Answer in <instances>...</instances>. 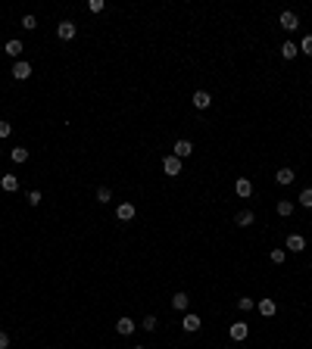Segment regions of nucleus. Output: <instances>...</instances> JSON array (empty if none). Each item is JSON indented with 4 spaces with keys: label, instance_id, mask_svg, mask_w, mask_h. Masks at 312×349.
Masks as SVG:
<instances>
[{
    "label": "nucleus",
    "instance_id": "obj_1",
    "mask_svg": "<svg viewBox=\"0 0 312 349\" xmlns=\"http://www.w3.org/2000/svg\"><path fill=\"white\" fill-rule=\"evenodd\" d=\"M75 35H78V28H75L72 19H63L60 25H56V38H60V41H72Z\"/></svg>",
    "mask_w": 312,
    "mask_h": 349
},
{
    "label": "nucleus",
    "instance_id": "obj_2",
    "mask_svg": "<svg viewBox=\"0 0 312 349\" xmlns=\"http://www.w3.org/2000/svg\"><path fill=\"white\" fill-rule=\"evenodd\" d=\"M10 75H13L16 81H25V78H31V63H25V59H19V63L13 66V72H10Z\"/></svg>",
    "mask_w": 312,
    "mask_h": 349
},
{
    "label": "nucleus",
    "instance_id": "obj_3",
    "mask_svg": "<svg viewBox=\"0 0 312 349\" xmlns=\"http://www.w3.org/2000/svg\"><path fill=\"white\" fill-rule=\"evenodd\" d=\"M134 215H138L134 203H119V206H116V218H119V221H131Z\"/></svg>",
    "mask_w": 312,
    "mask_h": 349
},
{
    "label": "nucleus",
    "instance_id": "obj_4",
    "mask_svg": "<svg viewBox=\"0 0 312 349\" xmlns=\"http://www.w3.org/2000/svg\"><path fill=\"white\" fill-rule=\"evenodd\" d=\"M193 106H197L200 109V113H203V109H209V106H213V93H209V91H197V93H193Z\"/></svg>",
    "mask_w": 312,
    "mask_h": 349
},
{
    "label": "nucleus",
    "instance_id": "obj_5",
    "mask_svg": "<svg viewBox=\"0 0 312 349\" xmlns=\"http://www.w3.org/2000/svg\"><path fill=\"white\" fill-rule=\"evenodd\" d=\"M234 193H238L240 200L253 197V184H250V178H238V181H234Z\"/></svg>",
    "mask_w": 312,
    "mask_h": 349
},
{
    "label": "nucleus",
    "instance_id": "obj_6",
    "mask_svg": "<svg viewBox=\"0 0 312 349\" xmlns=\"http://www.w3.org/2000/svg\"><path fill=\"white\" fill-rule=\"evenodd\" d=\"M284 250H290V253H303V250H306V237H303V234H290V237H288V243H284Z\"/></svg>",
    "mask_w": 312,
    "mask_h": 349
},
{
    "label": "nucleus",
    "instance_id": "obj_7",
    "mask_svg": "<svg viewBox=\"0 0 312 349\" xmlns=\"http://www.w3.org/2000/svg\"><path fill=\"white\" fill-rule=\"evenodd\" d=\"M163 172L172 175V178L181 175V159H178V156H166V159H163Z\"/></svg>",
    "mask_w": 312,
    "mask_h": 349
},
{
    "label": "nucleus",
    "instance_id": "obj_8",
    "mask_svg": "<svg viewBox=\"0 0 312 349\" xmlns=\"http://www.w3.org/2000/svg\"><path fill=\"white\" fill-rule=\"evenodd\" d=\"M247 337H250V327H247V321H234V325H231V340H238V343H243Z\"/></svg>",
    "mask_w": 312,
    "mask_h": 349
},
{
    "label": "nucleus",
    "instance_id": "obj_9",
    "mask_svg": "<svg viewBox=\"0 0 312 349\" xmlns=\"http://www.w3.org/2000/svg\"><path fill=\"white\" fill-rule=\"evenodd\" d=\"M134 330H138V325H134L131 318H119V321H116V334H122V337H131Z\"/></svg>",
    "mask_w": 312,
    "mask_h": 349
},
{
    "label": "nucleus",
    "instance_id": "obj_10",
    "mask_svg": "<svg viewBox=\"0 0 312 349\" xmlns=\"http://www.w3.org/2000/svg\"><path fill=\"white\" fill-rule=\"evenodd\" d=\"M172 150H175L172 156H178V159H188L191 153H193V143H191V140H175V147H172Z\"/></svg>",
    "mask_w": 312,
    "mask_h": 349
},
{
    "label": "nucleus",
    "instance_id": "obj_11",
    "mask_svg": "<svg viewBox=\"0 0 312 349\" xmlns=\"http://www.w3.org/2000/svg\"><path fill=\"white\" fill-rule=\"evenodd\" d=\"M200 325H203V321H200V315H184V318H181V327L188 330V334H197Z\"/></svg>",
    "mask_w": 312,
    "mask_h": 349
},
{
    "label": "nucleus",
    "instance_id": "obj_12",
    "mask_svg": "<svg viewBox=\"0 0 312 349\" xmlns=\"http://www.w3.org/2000/svg\"><path fill=\"white\" fill-rule=\"evenodd\" d=\"M256 309H259V315H263V318H272V315L278 312V302H275V300H259Z\"/></svg>",
    "mask_w": 312,
    "mask_h": 349
},
{
    "label": "nucleus",
    "instance_id": "obj_13",
    "mask_svg": "<svg viewBox=\"0 0 312 349\" xmlns=\"http://www.w3.org/2000/svg\"><path fill=\"white\" fill-rule=\"evenodd\" d=\"M0 190H3V193H16V190H19V178H16V175H3V178H0Z\"/></svg>",
    "mask_w": 312,
    "mask_h": 349
},
{
    "label": "nucleus",
    "instance_id": "obj_14",
    "mask_svg": "<svg viewBox=\"0 0 312 349\" xmlns=\"http://www.w3.org/2000/svg\"><path fill=\"white\" fill-rule=\"evenodd\" d=\"M297 25H300L297 13H290V10H284V13H281V28H284V31H293Z\"/></svg>",
    "mask_w": 312,
    "mask_h": 349
},
{
    "label": "nucleus",
    "instance_id": "obj_15",
    "mask_svg": "<svg viewBox=\"0 0 312 349\" xmlns=\"http://www.w3.org/2000/svg\"><path fill=\"white\" fill-rule=\"evenodd\" d=\"M293 178H297L293 168H278V172H275V181L278 184H293Z\"/></svg>",
    "mask_w": 312,
    "mask_h": 349
},
{
    "label": "nucleus",
    "instance_id": "obj_16",
    "mask_svg": "<svg viewBox=\"0 0 312 349\" xmlns=\"http://www.w3.org/2000/svg\"><path fill=\"white\" fill-rule=\"evenodd\" d=\"M188 305H191V296H188V293H175V296H172V309H175V312H184Z\"/></svg>",
    "mask_w": 312,
    "mask_h": 349
},
{
    "label": "nucleus",
    "instance_id": "obj_17",
    "mask_svg": "<svg viewBox=\"0 0 312 349\" xmlns=\"http://www.w3.org/2000/svg\"><path fill=\"white\" fill-rule=\"evenodd\" d=\"M253 218H256V215H253L250 209H243V212H238V215H234V225H238V228H250Z\"/></svg>",
    "mask_w": 312,
    "mask_h": 349
},
{
    "label": "nucleus",
    "instance_id": "obj_18",
    "mask_svg": "<svg viewBox=\"0 0 312 349\" xmlns=\"http://www.w3.org/2000/svg\"><path fill=\"white\" fill-rule=\"evenodd\" d=\"M10 159H13L16 165L28 163V150H25V147H13V150H10Z\"/></svg>",
    "mask_w": 312,
    "mask_h": 349
},
{
    "label": "nucleus",
    "instance_id": "obj_19",
    "mask_svg": "<svg viewBox=\"0 0 312 349\" xmlns=\"http://www.w3.org/2000/svg\"><path fill=\"white\" fill-rule=\"evenodd\" d=\"M297 53H300V47L293 44V41H284V44H281V56H284V59H293Z\"/></svg>",
    "mask_w": 312,
    "mask_h": 349
},
{
    "label": "nucleus",
    "instance_id": "obj_20",
    "mask_svg": "<svg viewBox=\"0 0 312 349\" xmlns=\"http://www.w3.org/2000/svg\"><path fill=\"white\" fill-rule=\"evenodd\" d=\"M297 203H300L303 209H312V187H303L300 197H297Z\"/></svg>",
    "mask_w": 312,
    "mask_h": 349
},
{
    "label": "nucleus",
    "instance_id": "obj_21",
    "mask_svg": "<svg viewBox=\"0 0 312 349\" xmlns=\"http://www.w3.org/2000/svg\"><path fill=\"white\" fill-rule=\"evenodd\" d=\"M22 50H25V47H22V41H16V38H13V41H6V56H13V59H16V56L22 53Z\"/></svg>",
    "mask_w": 312,
    "mask_h": 349
},
{
    "label": "nucleus",
    "instance_id": "obj_22",
    "mask_svg": "<svg viewBox=\"0 0 312 349\" xmlns=\"http://www.w3.org/2000/svg\"><path fill=\"white\" fill-rule=\"evenodd\" d=\"M275 209H278V215H281V218H290V215H293V203H290V200H281Z\"/></svg>",
    "mask_w": 312,
    "mask_h": 349
},
{
    "label": "nucleus",
    "instance_id": "obj_23",
    "mask_svg": "<svg viewBox=\"0 0 312 349\" xmlns=\"http://www.w3.org/2000/svg\"><path fill=\"white\" fill-rule=\"evenodd\" d=\"M238 309H240V312H253V309H256V300H253V296H240V300H238Z\"/></svg>",
    "mask_w": 312,
    "mask_h": 349
},
{
    "label": "nucleus",
    "instance_id": "obj_24",
    "mask_svg": "<svg viewBox=\"0 0 312 349\" xmlns=\"http://www.w3.org/2000/svg\"><path fill=\"white\" fill-rule=\"evenodd\" d=\"M141 327H144V330H147V334H156V327H159V321L153 318V315H147V318H144V321H141Z\"/></svg>",
    "mask_w": 312,
    "mask_h": 349
},
{
    "label": "nucleus",
    "instance_id": "obj_25",
    "mask_svg": "<svg viewBox=\"0 0 312 349\" xmlns=\"http://www.w3.org/2000/svg\"><path fill=\"white\" fill-rule=\"evenodd\" d=\"M268 259H272L275 265H284V259H288V250H272V253H268Z\"/></svg>",
    "mask_w": 312,
    "mask_h": 349
},
{
    "label": "nucleus",
    "instance_id": "obj_26",
    "mask_svg": "<svg viewBox=\"0 0 312 349\" xmlns=\"http://www.w3.org/2000/svg\"><path fill=\"white\" fill-rule=\"evenodd\" d=\"M297 47H300V53H306V56H312V35H306V38H303V41H300Z\"/></svg>",
    "mask_w": 312,
    "mask_h": 349
},
{
    "label": "nucleus",
    "instance_id": "obj_27",
    "mask_svg": "<svg viewBox=\"0 0 312 349\" xmlns=\"http://www.w3.org/2000/svg\"><path fill=\"white\" fill-rule=\"evenodd\" d=\"M25 200H28V206H38V203L44 200V193H41V190H28V193H25Z\"/></svg>",
    "mask_w": 312,
    "mask_h": 349
},
{
    "label": "nucleus",
    "instance_id": "obj_28",
    "mask_svg": "<svg viewBox=\"0 0 312 349\" xmlns=\"http://www.w3.org/2000/svg\"><path fill=\"white\" fill-rule=\"evenodd\" d=\"M109 200H113L109 187H97V203H109Z\"/></svg>",
    "mask_w": 312,
    "mask_h": 349
},
{
    "label": "nucleus",
    "instance_id": "obj_29",
    "mask_svg": "<svg viewBox=\"0 0 312 349\" xmlns=\"http://www.w3.org/2000/svg\"><path fill=\"white\" fill-rule=\"evenodd\" d=\"M22 28L35 31V28H38V19H35V16H22Z\"/></svg>",
    "mask_w": 312,
    "mask_h": 349
},
{
    "label": "nucleus",
    "instance_id": "obj_30",
    "mask_svg": "<svg viewBox=\"0 0 312 349\" xmlns=\"http://www.w3.org/2000/svg\"><path fill=\"white\" fill-rule=\"evenodd\" d=\"M88 10H91V13H103V10H106V3H103V0H91Z\"/></svg>",
    "mask_w": 312,
    "mask_h": 349
},
{
    "label": "nucleus",
    "instance_id": "obj_31",
    "mask_svg": "<svg viewBox=\"0 0 312 349\" xmlns=\"http://www.w3.org/2000/svg\"><path fill=\"white\" fill-rule=\"evenodd\" d=\"M13 134V125L10 122H0V138H10Z\"/></svg>",
    "mask_w": 312,
    "mask_h": 349
},
{
    "label": "nucleus",
    "instance_id": "obj_32",
    "mask_svg": "<svg viewBox=\"0 0 312 349\" xmlns=\"http://www.w3.org/2000/svg\"><path fill=\"white\" fill-rule=\"evenodd\" d=\"M0 349H10V334L6 330H0Z\"/></svg>",
    "mask_w": 312,
    "mask_h": 349
},
{
    "label": "nucleus",
    "instance_id": "obj_33",
    "mask_svg": "<svg viewBox=\"0 0 312 349\" xmlns=\"http://www.w3.org/2000/svg\"><path fill=\"white\" fill-rule=\"evenodd\" d=\"M134 349H144V346H134Z\"/></svg>",
    "mask_w": 312,
    "mask_h": 349
},
{
    "label": "nucleus",
    "instance_id": "obj_34",
    "mask_svg": "<svg viewBox=\"0 0 312 349\" xmlns=\"http://www.w3.org/2000/svg\"><path fill=\"white\" fill-rule=\"evenodd\" d=\"M0 156H3V150H0Z\"/></svg>",
    "mask_w": 312,
    "mask_h": 349
}]
</instances>
